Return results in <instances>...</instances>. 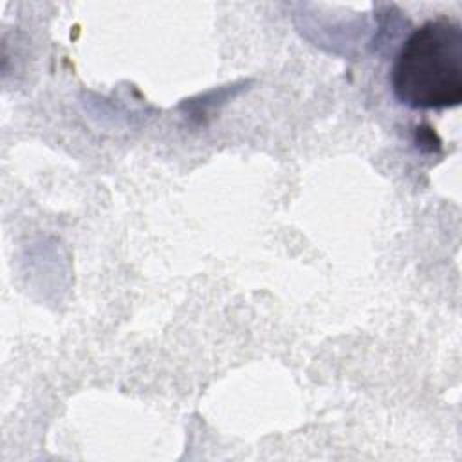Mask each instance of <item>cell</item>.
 Returning <instances> with one entry per match:
<instances>
[{
    "instance_id": "cell-1",
    "label": "cell",
    "mask_w": 462,
    "mask_h": 462,
    "mask_svg": "<svg viewBox=\"0 0 462 462\" xmlns=\"http://www.w3.org/2000/svg\"><path fill=\"white\" fill-rule=\"evenodd\" d=\"M392 90L415 110H442L462 101V27L437 16L417 27L392 65Z\"/></svg>"
}]
</instances>
